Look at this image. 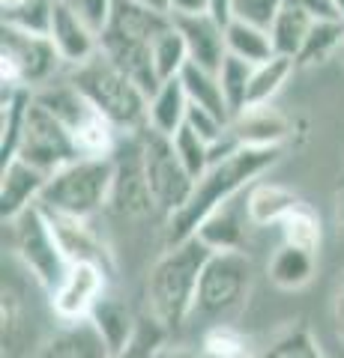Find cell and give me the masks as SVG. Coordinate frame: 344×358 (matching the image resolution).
<instances>
[{
	"mask_svg": "<svg viewBox=\"0 0 344 358\" xmlns=\"http://www.w3.org/2000/svg\"><path fill=\"white\" fill-rule=\"evenodd\" d=\"M279 159H282V147H237L234 152L216 159L207 167L204 176H198L188 203L180 212H174L171 218H165V239H168V245L195 236L209 212L228 203L231 197L242 194Z\"/></svg>",
	"mask_w": 344,
	"mask_h": 358,
	"instance_id": "6da1fadb",
	"label": "cell"
},
{
	"mask_svg": "<svg viewBox=\"0 0 344 358\" xmlns=\"http://www.w3.org/2000/svg\"><path fill=\"white\" fill-rule=\"evenodd\" d=\"M213 254L198 236L183 242H171L165 254L153 263L147 275V305L150 317L159 322L165 331L186 326L195 310V293L201 281L204 263Z\"/></svg>",
	"mask_w": 344,
	"mask_h": 358,
	"instance_id": "7a4b0ae2",
	"label": "cell"
},
{
	"mask_svg": "<svg viewBox=\"0 0 344 358\" xmlns=\"http://www.w3.org/2000/svg\"><path fill=\"white\" fill-rule=\"evenodd\" d=\"M66 78L114 122L120 134L144 131L147 129V105L150 96L132 81V78L117 69L102 51L81 66L66 69Z\"/></svg>",
	"mask_w": 344,
	"mask_h": 358,
	"instance_id": "3957f363",
	"label": "cell"
},
{
	"mask_svg": "<svg viewBox=\"0 0 344 358\" xmlns=\"http://www.w3.org/2000/svg\"><path fill=\"white\" fill-rule=\"evenodd\" d=\"M111 182H114V159L111 155H78L75 162L54 171L46 182L39 206L63 215L93 218L108 209Z\"/></svg>",
	"mask_w": 344,
	"mask_h": 358,
	"instance_id": "277c9868",
	"label": "cell"
},
{
	"mask_svg": "<svg viewBox=\"0 0 344 358\" xmlns=\"http://www.w3.org/2000/svg\"><path fill=\"white\" fill-rule=\"evenodd\" d=\"M33 99L39 105H46L69 129L81 155H111L117 150V143H120L117 126L66 75H63V81H51L46 87L33 90Z\"/></svg>",
	"mask_w": 344,
	"mask_h": 358,
	"instance_id": "5b68a950",
	"label": "cell"
},
{
	"mask_svg": "<svg viewBox=\"0 0 344 358\" xmlns=\"http://www.w3.org/2000/svg\"><path fill=\"white\" fill-rule=\"evenodd\" d=\"M4 227L9 230V251H13L18 266L30 275V281L42 293L51 296L69 272V260L60 251L46 209L36 203L27 212H21L18 218L4 221Z\"/></svg>",
	"mask_w": 344,
	"mask_h": 358,
	"instance_id": "8992f818",
	"label": "cell"
},
{
	"mask_svg": "<svg viewBox=\"0 0 344 358\" xmlns=\"http://www.w3.org/2000/svg\"><path fill=\"white\" fill-rule=\"evenodd\" d=\"M254 281V263L246 251H213L204 263L201 281L195 293L192 317H201L209 322H219L242 308Z\"/></svg>",
	"mask_w": 344,
	"mask_h": 358,
	"instance_id": "52a82bcc",
	"label": "cell"
},
{
	"mask_svg": "<svg viewBox=\"0 0 344 358\" xmlns=\"http://www.w3.org/2000/svg\"><path fill=\"white\" fill-rule=\"evenodd\" d=\"M60 60L51 36H36L4 24V39H0V81L4 87H25L39 90L57 78Z\"/></svg>",
	"mask_w": 344,
	"mask_h": 358,
	"instance_id": "ba28073f",
	"label": "cell"
},
{
	"mask_svg": "<svg viewBox=\"0 0 344 358\" xmlns=\"http://www.w3.org/2000/svg\"><path fill=\"white\" fill-rule=\"evenodd\" d=\"M141 159L159 215L171 218L174 212H180L188 203L198 179L186 171V164L174 150V141L153 129L141 131Z\"/></svg>",
	"mask_w": 344,
	"mask_h": 358,
	"instance_id": "9c48e42d",
	"label": "cell"
},
{
	"mask_svg": "<svg viewBox=\"0 0 344 358\" xmlns=\"http://www.w3.org/2000/svg\"><path fill=\"white\" fill-rule=\"evenodd\" d=\"M15 155L51 176L54 171H60L63 164L75 162L81 152H78V147H75L69 129H66L46 105H39L36 99H30L25 122H21Z\"/></svg>",
	"mask_w": 344,
	"mask_h": 358,
	"instance_id": "30bf717a",
	"label": "cell"
},
{
	"mask_svg": "<svg viewBox=\"0 0 344 358\" xmlns=\"http://www.w3.org/2000/svg\"><path fill=\"white\" fill-rule=\"evenodd\" d=\"M111 159H114V182H111L108 209L114 212L117 218H126V221L159 215L150 182H147V173H144L141 131L123 134L117 150L111 152Z\"/></svg>",
	"mask_w": 344,
	"mask_h": 358,
	"instance_id": "8fae6325",
	"label": "cell"
},
{
	"mask_svg": "<svg viewBox=\"0 0 344 358\" xmlns=\"http://www.w3.org/2000/svg\"><path fill=\"white\" fill-rule=\"evenodd\" d=\"M105 281H108V268L96 263H72L57 289L48 296L54 317L63 326L90 320L96 305L105 299Z\"/></svg>",
	"mask_w": 344,
	"mask_h": 358,
	"instance_id": "7c38bea8",
	"label": "cell"
},
{
	"mask_svg": "<svg viewBox=\"0 0 344 358\" xmlns=\"http://www.w3.org/2000/svg\"><path fill=\"white\" fill-rule=\"evenodd\" d=\"M51 42L57 48L66 69L81 66L99 54V33L87 24V18L66 0H54V15H51Z\"/></svg>",
	"mask_w": 344,
	"mask_h": 358,
	"instance_id": "4fadbf2b",
	"label": "cell"
},
{
	"mask_svg": "<svg viewBox=\"0 0 344 358\" xmlns=\"http://www.w3.org/2000/svg\"><path fill=\"white\" fill-rule=\"evenodd\" d=\"M46 215L51 221V230L57 236V245L63 257L72 263H96L111 272V251L102 242V236L90 227V218H78V215H63V212H51L46 209Z\"/></svg>",
	"mask_w": 344,
	"mask_h": 358,
	"instance_id": "5bb4252c",
	"label": "cell"
},
{
	"mask_svg": "<svg viewBox=\"0 0 344 358\" xmlns=\"http://www.w3.org/2000/svg\"><path fill=\"white\" fill-rule=\"evenodd\" d=\"M48 173H42L39 167L27 164L25 159H9L4 162L0 171V218L13 221L21 212H27L30 206H36L46 192Z\"/></svg>",
	"mask_w": 344,
	"mask_h": 358,
	"instance_id": "9a60e30c",
	"label": "cell"
},
{
	"mask_svg": "<svg viewBox=\"0 0 344 358\" xmlns=\"http://www.w3.org/2000/svg\"><path fill=\"white\" fill-rule=\"evenodd\" d=\"M177 30L183 33L188 63L201 66V69L219 72V66L228 57V42H225V24H219L213 15H192V18H174Z\"/></svg>",
	"mask_w": 344,
	"mask_h": 358,
	"instance_id": "2e32d148",
	"label": "cell"
},
{
	"mask_svg": "<svg viewBox=\"0 0 344 358\" xmlns=\"http://www.w3.org/2000/svg\"><path fill=\"white\" fill-rule=\"evenodd\" d=\"M25 358H108V350L90 320H84L46 334Z\"/></svg>",
	"mask_w": 344,
	"mask_h": 358,
	"instance_id": "e0dca14e",
	"label": "cell"
},
{
	"mask_svg": "<svg viewBox=\"0 0 344 358\" xmlns=\"http://www.w3.org/2000/svg\"><path fill=\"white\" fill-rule=\"evenodd\" d=\"M249 221L246 212V192L231 197L228 203H221L201 221L195 236L201 239L209 251H240L242 248V227Z\"/></svg>",
	"mask_w": 344,
	"mask_h": 358,
	"instance_id": "ac0fdd59",
	"label": "cell"
},
{
	"mask_svg": "<svg viewBox=\"0 0 344 358\" xmlns=\"http://www.w3.org/2000/svg\"><path fill=\"white\" fill-rule=\"evenodd\" d=\"M287 134V120L273 105L246 108L231 120V138L240 147H282Z\"/></svg>",
	"mask_w": 344,
	"mask_h": 358,
	"instance_id": "d6986e66",
	"label": "cell"
},
{
	"mask_svg": "<svg viewBox=\"0 0 344 358\" xmlns=\"http://www.w3.org/2000/svg\"><path fill=\"white\" fill-rule=\"evenodd\" d=\"M303 203L291 188L279 182H252L246 188V212L252 227H270V224H282L291 212Z\"/></svg>",
	"mask_w": 344,
	"mask_h": 358,
	"instance_id": "ffe728a7",
	"label": "cell"
},
{
	"mask_svg": "<svg viewBox=\"0 0 344 358\" xmlns=\"http://www.w3.org/2000/svg\"><path fill=\"white\" fill-rule=\"evenodd\" d=\"M90 326L96 329V334L102 338L108 355L111 352H120L123 346H129V341L135 338V331L141 326V320L132 313L129 305H123L120 299L108 296L96 305V310L90 313Z\"/></svg>",
	"mask_w": 344,
	"mask_h": 358,
	"instance_id": "44dd1931",
	"label": "cell"
},
{
	"mask_svg": "<svg viewBox=\"0 0 344 358\" xmlns=\"http://www.w3.org/2000/svg\"><path fill=\"white\" fill-rule=\"evenodd\" d=\"M186 114H188L186 87H183L180 78H171V81H162L156 87V93L150 96V105H147V129L174 138V134L183 129Z\"/></svg>",
	"mask_w": 344,
	"mask_h": 358,
	"instance_id": "7402d4cb",
	"label": "cell"
},
{
	"mask_svg": "<svg viewBox=\"0 0 344 358\" xmlns=\"http://www.w3.org/2000/svg\"><path fill=\"white\" fill-rule=\"evenodd\" d=\"M294 57H284V54H273L270 60L258 63L252 69V81H249V96H246V108H258V105H270L279 90L287 84V78L294 75ZM242 108V110H246Z\"/></svg>",
	"mask_w": 344,
	"mask_h": 358,
	"instance_id": "603a6c76",
	"label": "cell"
},
{
	"mask_svg": "<svg viewBox=\"0 0 344 358\" xmlns=\"http://www.w3.org/2000/svg\"><path fill=\"white\" fill-rule=\"evenodd\" d=\"M315 21L317 18H312L305 9L287 3L279 13V18L273 21V27H270V39H273L275 54H284V57L296 60L299 51L305 48V39H308V33H312Z\"/></svg>",
	"mask_w": 344,
	"mask_h": 358,
	"instance_id": "cb8c5ba5",
	"label": "cell"
},
{
	"mask_svg": "<svg viewBox=\"0 0 344 358\" xmlns=\"http://www.w3.org/2000/svg\"><path fill=\"white\" fill-rule=\"evenodd\" d=\"M180 81H183L186 96H188V102L192 105L213 110V114H219L221 120H228V122L234 120V114H231V108H228V99H225V93H221V84H219L216 72L188 63L186 69L180 72Z\"/></svg>",
	"mask_w": 344,
	"mask_h": 358,
	"instance_id": "d4e9b609",
	"label": "cell"
},
{
	"mask_svg": "<svg viewBox=\"0 0 344 358\" xmlns=\"http://www.w3.org/2000/svg\"><path fill=\"white\" fill-rule=\"evenodd\" d=\"M315 278V254L284 245L270 260V281L279 289H303Z\"/></svg>",
	"mask_w": 344,
	"mask_h": 358,
	"instance_id": "484cf974",
	"label": "cell"
},
{
	"mask_svg": "<svg viewBox=\"0 0 344 358\" xmlns=\"http://www.w3.org/2000/svg\"><path fill=\"white\" fill-rule=\"evenodd\" d=\"M201 358H261L246 331L234 329L231 322H213L201 334L198 346Z\"/></svg>",
	"mask_w": 344,
	"mask_h": 358,
	"instance_id": "4316f807",
	"label": "cell"
},
{
	"mask_svg": "<svg viewBox=\"0 0 344 358\" xmlns=\"http://www.w3.org/2000/svg\"><path fill=\"white\" fill-rule=\"evenodd\" d=\"M225 42H228V54H234V57L246 60L252 66L270 60L275 54L270 30L254 27V24H249V21H240V18H234L225 27Z\"/></svg>",
	"mask_w": 344,
	"mask_h": 358,
	"instance_id": "83f0119b",
	"label": "cell"
},
{
	"mask_svg": "<svg viewBox=\"0 0 344 358\" xmlns=\"http://www.w3.org/2000/svg\"><path fill=\"white\" fill-rule=\"evenodd\" d=\"M153 66H156L159 84L171 81V78H180V72L188 66V48H186L183 33L177 30V24H171L153 42Z\"/></svg>",
	"mask_w": 344,
	"mask_h": 358,
	"instance_id": "f1b7e54d",
	"label": "cell"
},
{
	"mask_svg": "<svg viewBox=\"0 0 344 358\" xmlns=\"http://www.w3.org/2000/svg\"><path fill=\"white\" fill-rule=\"evenodd\" d=\"M336 48H344V21H338V18H320V21H315L312 33H308L305 48L299 51V57H296V66L324 63Z\"/></svg>",
	"mask_w": 344,
	"mask_h": 358,
	"instance_id": "f546056e",
	"label": "cell"
},
{
	"mask_svg": "<svg viewBox=\"0 0 344 358\" xmlns=\"http://www.w3.org/2000/svg\"><path fill=\"white\" fill-rule=\"evenodd\" d=\"M252 69L254 66L234 57V54H228L225 63L219 66V84H221V93L228 99V108L231 114H240L242 108H246V96H249V81H252Z\"/></svg>",
	"mask_w": 344,
	"mask_h": 358,
	"instance_id": "4dcf8cb0",
	"label": "cell"
},
{
	"mask_svg": "<svg viewBox=\"0 0 344 358\" xmlns=\"http://www.w3.org/2000/svg\"><path fill=\"white\" fill-rule=\"evenodd\" d=\"M279 227H282L284 245H294V248L317 254V248H320V218L305 203H299Z\"/></svg>",
	"mask_w": 344,
	"mask_h": 358,
	"instance_id": "1f68e13d",
	"label": "cell"
},
{
	"mask_svg": "<svg viewBox=\"0 0 344 358\" xmlns=\"http://www.w3.org/2000/svg\"><path fill=\"white\" fill-rule=\"evenodd\" d=\"M171 141H174V150H177V155H180V162L186 164V171L195 179L204 176L207 167L213 164V143H207L201 134L192 131L188 126H183Z\"/></svg>",
	"mask_w": 344,
	"mask_h": 358,
	"instance_id": "d6a6232c",
	"label": "cell"
},
{
	"mask_svg": "<svg viewBox=\"0 0 344 358\" xmlns=\"http://www.w3.org/2000/svg\"><path fill=\"white\" fill-rule=\"evenodd\" d=\"M162 346H165V329L150 317V320H141L129 346H123L120 352H111L108 358H159Z\"/></svg>",
	"mask_w": 344,
	"mask_h": 358,
	"instance_id": "836d02e7",
	"label": "cell"
},
{
	"mask_svg": "<svg viewBox=\"0 0 344 358\" xmlns=\"http://www.w3.org/2000/svg\"><path fill=\"white\" fill-rule=\"evenodd\" d=\"M261 358H320V350L315 346L312 334L305 329H291V331H284Z\"/></svg>",
	"mask_w": 344,
	"mask_h": 358,
	"instance_id": "e575fe53",
	"label": "cell"
},
{
	"mask_svg": "<svg viewBox=\"0 0 344 358\" xmlns=\"http://www.w3.org/2000/svg\"><path fill=\"white\" fill-rule=\"evenodd\" d=\"M284 6H287V0H234V18L270 30Z\"/></svg>",
	"mask_w": 344,
	"mask_h": 358,
	"instance_id": "d590c367",
	"label": "cell"
},
{
	"mask_svg": "<svg viewBox=\"0 0 344 358\" xmlns=\"http://www.w3.org/2000/svg\"><path fill=\"white\" fill-rule=\"evenodd\" d=\"M66 3H72L78 13L87 18V24H90L96 33H102L108 18H111V9H114V0H66Z\"/></svg>",
	"mask_w": 344,
	"mask_h": 358,
	"instance_id": "8d00e7d4",
	"label": "cell"
},
{
	"mask_svg": "<svg viewBox=\"0 0 344 358\" xmlns=\"http://www.w3.org/2000/svg\"><path fill=\"white\" fill-rule=\"evenodd\" d=\"M171 18H192V15H207L209 0H168Z\"/></svg>",
	"mask_w": 344,
	"mask_h": 358,
	"instance_id": "74e56055",
	"label": "cell"
},
{
	"mask_svg": "<svg viewBox=\"0 0 344 358\" xmlns=\"http://www.w3.org/2000/svg\"><path fill=\"white\" fill-rule=\"evenodd\" d=\"M287 3H294L299 9H305L312 18H338L336 15V6H332V0H287Z\"/></svg>",
	"mask_w": 344,
	"mask_h": 358,
	"instance_id": "f35d334b",
	"label": "cell"
},
{
	"mask_svg": "<svg viewBox=\"0 0 344 358\" xmlns=\"http://www.w3.org/2000/svg\"><path fill=\"white\" fill-rule=\"evenodd\" d=\"M209 15L228 27L234 21V0H209Z\"/></svg>",
	"mask_w": 344,
	"mask_h": 358,
	"instance_id": "ab89813d",
	"label": "cell"
},
{
	"mask_svg": "<svg viewBox=\"0 0 344 358\" xmlns=\"http://www.w3.org/2000/svg\"><path fill=\"white\" fill-rule=\"evenodd\" d=\"M332 317H336V329L341 334V341H344V278H341V284L336 289V301H332Z\"/></svg>",
	"mask_w": 344,
	"mask_h": 358,
	"instance_id": "60d3db41",
	"label": "cell"
},
{
	"mask_svg": "<svg viewBox=\"0 0 344 358\" xmlns=\"http://www.w3.org/2000/svg\"><path fill=\"white\" fill-rule=\"evenodd\" d=\"M159 358H201V352L186 350V346H171V343H165L162 350H159Z\"/></svg>",
	"mask_w": 344,
	"mask_h": 358,
	"instance_id": "b9f144b4",
	"label": "cell"
},
{
	"mask_svg": "<svg viewBox=\"0 0 344 358\" xmlns=\"http://www.w3.org/2000/svg\"><path fill=\"white\" fill-rule=\"evenodd\" d=\"M336 221H338V227L344 233V188H341L338 197H336Z\"/></svg>",
	"mask_w": 344,
	"mask_h": 358,
	"instance_id": "7bdbcfd3",
	"label": "cell"
},
{
	"mask_svg": "<svg viewBox=\"0 0 344 358\" xmlns=\"http://www.w3.org/2000/svg\"><path fill=\"white\" fill-rule=\"evenodd\" d=\"M25 3H30V0H0V6H4V15L6 13H15V9H21Z\"/></svg>",
	"mask_w": 344,
	"mask_h": 358,
	"instance_id": "ee69618b",
	"label": "cell"
},
{
	"mask_svg": "<svg viewBox=\"0 0 344 358\" xmlns=\"http://www.w3.org/2000/svg\"><path fill=\"white\" fill-rule=\"evenodd\" d=\"M332 6H336V15H338V21H344V0H332Z\"/></svg>",
	"mask_w": 344,
	"mask_h": 358,
	"instance_id": "f6af8a7d",
	"label": "cell"
},
{
	"mask_svg": "<svg viewBox=\"0 0 344 358\" xmlns=\"http://www.w3.org/2000/svg\"><path fill=\"white\" fill-rule=\"evenodd\" d=\"M144 3H150V6H156V9H165V13H168V0H144Z\"/></svg>",
	"mask_w": 344,
	"mask_h": 358,
	"instance_id": "bcb514c9",
	"label": "cell"
}]
</instances>
